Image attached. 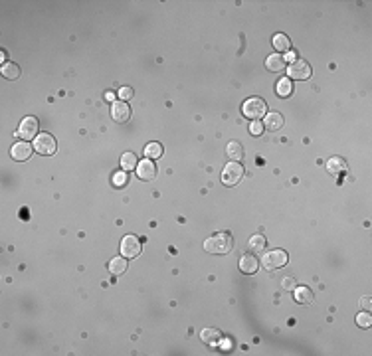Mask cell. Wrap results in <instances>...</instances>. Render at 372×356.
Segmentation results:
<instances>
[{
  "mask_svg": "<svg viewBox=\"0 0 372 356\" xmlns=\"http://www.w3.org/2000/svg\"><path fill=\"white\" fill-rule=\"evenodd\" d=\"M34 151L40 153V155H54L56 153V139L50 135V133H42L34 139Z\"/></svg>",
  "mask_w": 372,
  "mask_h": 356,
  "instance_id": "obj_5",
  "label": "cell"
},
{
  "mask_svg": "<svg viewBox=\"0 0 372 356\" xmlns=\"http://www.w3.org/2000/svg\"><path fill=\"white\" fill-rule=\"evenodd\" d=\"M243 166H242V162H236V160H232V162H228L226 166H224V170H222V182L226 184V186H236L242 178H243Z\"/></svg>",
  "mask_w": 372,
  "mask_h": 356,
  "instance_id": "obj_3",
  "label": "cell"
},
{
  "mask_svg": "<svg viewBox=\"0 0 372 356\" xmlns=\"http://www.w3.org/2000/svg\"><path fill=\"white\" fill-rule=\"evenodd\" d=\"M145 155H147V159H154V160H157V159H161L163 157V146L159 144V142H149L147 146H145Z\"/></svg>",
  "mask_w": 372,
  "mask_h": 356,
  "instance_id": "obj_24",
  "label": "cell"
},
{
  "mask_svg": "<svg viewBox=\"0 0 372 356\" xmlns=\"http://www.w3.org/2000/svg\"><path fill=\"white\" fill-rule=\"evenodd\" d=\"M34 151V144H30L28 141H20V142H14L12 148H10V157L18 162H24L30 159V155H32Z\"/></svg>",
  "mask_w": 372,
  "mask_h": 356,
  "instance_id": "obj_9",
  "label": "cell"
},
{
  "mask_svg": "<svg viewBox=\"0 0 372 356\" xmlns=\"http://www.w3.org/2000/svg\"><path fill=\"white\" fill-rule=\"evenodd\" d=\"M141 253V242L137 240L135 235H125L121 242V255L127 257V259H133V257H139Z\"/></svg>",
  "mask_w": 372,
  "mask_h": 356,
  "instance_id": "obj_8",
  "label": "cell"
},
{
  "mask_svg": "<svg viewBox=\"0 0 372 356\" xmlns=\"http://www.w3.org/2000/svg\"><path fill=\"white\" fill-rule=\"evenodd\" d=\"M200 338H202V342H206L210 346H216V344H220V340H222V333L218 329H212V326H208V329L200 331Z\"/></svg>",
  "mask_w": 372,
  "mask_h": 356,
  "instance_id": "obj_13",
  "label": "cell"
},
{
  "mask_svg": "<svg viewBox=\"0 0 372 356\" xmlns=\"http://www.w3.org/2000/svg\"><path fill=\"white\" fill-rule=\"evenodd\" d=\"M38 129H40V125H38V119L36 117H32V115H28L24 121L20 123V129H18V135H20V139H24V141H32V139H36L38 137Z\"/></svg>",
  "mask_w": 372,
  "mask_h": 356,
  "instance_id": "obj_4",
  "label": "cell"
},
{
  "mask_svg": "<svg viewBox=\"0 0 372 356\" xmlns=\"http://www.w3.org/2000/svg\"><path fill=\"white\" fill-rule=\"evenodd\" d=\"M250 131H252V135H261L263 133V123H260V121H254L252 123V127H250Z\"/></svg>",
  "mask_w": 372,
  "mask_h": 356,
  "instance_id": "obj_30",
  "label": "cell"
},
{
  "mask_svg": "<svg viewBox=\"0 0 372 356\" xmlns=\"http://www.w3.org/2000/svg\"><path fill=\"white\" fill-rule=\"evenodd\" d=\"M137 174L141 180H152L154 176H157V166H154V162L150 159H145V160H139L137 164Z\"/></svg>",
  "mask_w": 372,
  "mask_h": 356,
  "instance_id": "obj_11",
  "label": "cell"
},
{
  "mask_svg": "<svg viewBox=\"0 0 372 356\" xmlns=\"http://www.w3.org/2000/svg\"><path fill=\"white\" fill-rule=\"evenodd\" d=\"M2 75L6 79H18L20 77V68L16 64H2Z\"/></svg>",
  "mask_w": 372,
  "mask_h": 356,
  "instance_id": "obj_25",
  "label": "cell"
},
{
  "mask_svg": "<svg viewBox=\"0 0 372 356\" xmlns=\"http://www.w3.org/2000/svg\"><path fill=\"white\" fill-rule=\"evenodd\" d=\"M133 97V89L131 87H121L119 89V99L121 101H127V99H131Z\"/></svg>",
  "mask_w": 372,
  "mask_h": 356,
  "instance_id": "obj_29",
  "label": "cell"
},
{
  "mask_svg": "<svg viewBox=\"0 0 372 356\" xmlns=\"http://www.w3.org/2000/svg\"><path fill=\"white\" fill-rule=\"evenodd\" d=\"M226 155H228L232 160L240 162V160L243 159V148H242V144H240V142L232 141V142H228V146H226Z\"/></svg>",
  "mask_w": 372,
  "mask_h": 356,
  "instance_id": "obj_20",
  "label": "cell"
},
{
  "mask_svg": "<svg viewBox=\"0 0 372 356\" xmlns=\"http://www.w3.org/2000/svg\"><path fill=\"white\" fill-rule=\"evenodd\" d=\"M242 111H243V115H245L247 119H252V121H260L261 117L267 115V105H265V101L260 99V97H250V99H245Z\"/></svg>",
  "mask_w": 372,
  "mask_h": 356,
  "instance_id": "obj_2",
  "label": "cell"
},
{
  "mask_svg": "<svg viewBox=\"0 0 372 356\" xmlns=\"http://www.w3.org/2000/svg\"><path fill=\"white\" fill-rule=\"evenodd\" d=\"M265 68H267L269 71H281V70H285V57H283L281 53H271V55H267Z\"/></svg>",
  "mask_w": 372,
  "mask_h": 356,
  "instance_id": "obj_15",
  "label": "cell"
},
{
  "mask_svg": "<svg viewBox=\"0 0 372 356\" xmlns=\"http://www.w3.org/2000/svg\"><path fill=\"white\" fill-rule=\"evenodd\" d=\"M137 164H139V160H137V155L135 153H123V157H121V166H123V170H135L137 168Z\"/></svg>",
  "mask_w": 372,
  "mask_h": 356,
  "instance_id": "obj_21",
  "label": "cell"
},
{
  "mask_svg": "<svg viewBox=\"0 0 372 356\" xmlns=\"http://www.w3.org/2000/svg\"><path fill=\"white\" fill-rule=\"evenodd\" d=\"M360 307L364 309V311H370L372 309V299L368 295H364V297H360Z\"/></svg>",
  "mask_w": 372,
  "mask_h": 356,
  "instance_id": "obj_31",
  "label": "cell"
},
{
  "mask_svg": "<svg viewBox=\"0 0 372 356\" xmlns=\"http://www.w3.org/2000/svg\"><path fill=\"white\" fill-rule=\"evenodd\" d=\"M297 287V281L293 279V277H283L281 279V289H285V291H293Z\"/></svg>",
  "mask_w": 372,
  "mask_h": 356,
  "instance_id": "obj_28",
  "label": "cell"
},
{
  "mask_svg": "<svg viewBox=\"0 0 372 356\" xmlns=\"http://www.w3.org/2000/svg\"><path fill=\"white\" fill-rule=\"evenodd\" d=\"M289 73V79H309L311 77V66L305 59H295L289 68H285Z\"/></svg>",
  "mask_w": 372,
  "mask_h": 356,
  "instance_id": "obj_7",
  "label": "cell"
},
{
  "mask_svg": "<svg viewBox=\"0 0 372 356\" xmlns=\"http://www.w3.org/2000/svg\"><path fill=\"white\" fill-rule=\"evenodd\" d=\"M240 269H242V273L254 275V273H258V269H260V261H258L254 255L245 253V255H242V259H240Z\"/></svg>",
  "mask_w": 372,
  "mask_h": 356,
  "instance_id": "obj_12",
  "label": "cell"
},
{
  "mask_svg": "<svg viewBox=\"0 0 372 356\" xmlns=\"http://www.w3.org/2000/svg\"><path fill=\"white\" fill-rule=\"evenodd\" d=\"M281 127H283V117H281V113H267V115H265L263 129H267V131H279Z\"/></svg>",
  "mask_w": 372,
  "mask_h": 356,
  "instance_id": "obj_16",
  "label": "cell"
},
{
  "mask_svg": "<svg viewBox=\"0 0 372 356\" xmlns=\"http://www.w3.org/2000/svg\"><path fill=\"white\" fill-rule=\"evenodd\" d=\"M109 271L113 273V275H123L127 271V257H113L111 261H109Z\"/></svg>",
  "mask_w": 372,
  "mask_h": 356,
  "instance_id": "obj_17",
  "label": "cell"
},
{
  "mask_svg": "<svg viewBox=\"0 0 372 356\" xmlns=\"http://www.w3.org/2000/svg\"><path fill=\"white\" fill-rule=\"evenodd\" d=\"M265 246H267V242H265V237L263 235H252L250 237V249L254 251V253H261V251H265Z\"/></svg>",
  "mask_w": 372,
  "mask_h": 356,
  "instance_id": "obj_23",
  "label": "cell"
},
{
  "mask_svg": "<svg viewBox=\"0 0 372 356\" xmlns=\"http://www.w3.org/2000/svg\"><path fill=\"white\" fill-rule=\"evenodd\" d=\"M111 117L117 123H127L131 117V107L127 101H113L111 105Z\"/></svg>",
  "mask_w": 372,
  "mask_h": 356,
  "instance_id": "obj_10",
  "label": "cell"
},
{
  "mask_svg": "<svg viewBox=\"0 0 372 356\" xmlns=\"http://www.w3.org/2000/svg\"><path fill=\"white\" fill-rule=\"evenodd\" d=\"M293 293H295V301H297L299 305H311V303L315 301L313 291L309 289V287H295Z\"/></svg>",
  "mask_w": 372,
  "mask_h": 356,
  "instance_id": "obj_14",
  "label": "cell"
},
{
  "mask_svg": "<svg viewBox=\"0 0 372 356\" xmlns=\"http://www.w3.org/2000/svg\"><path fill=\"white\" fill-rule=\"evenodd\" d=\"M127 178H129V176H127V172H125V170H119V172H115V174H113V184H115L117 188L125 186V184H127Z\"/></svg>",
  "mask_w": 372,
  "mask_h": 356,
  "instance_id": "obj_26",
  "label": "cell"
},
{
  "mask_svg": "<svg viewBox=\"0 0 372 356\" xmlns=\"http://www.w3.org/2000/svg\"><path fill=\"white\" fill-rule=\"evenodd\" d=\"M273 48H275L277 52H281V55H283V53H289V50H291V40H289L285 34H275V36H273Z\"/></svg>",
  "mask_w": 372,
  "mask_h": 356,
  "instance_id": "obj_18",
  "label": "cell"
},
{
  "mask_svg": "<svg viewBox=\"0 0 372 356\" xmlns=\"http://www.w3.org/2000/svg\"><path fill=\"white\" fill-rule=\"evenodd\" d=\"M263 267L265 269H279V267H283L287 263V253L283 249H273V251H267L261 259Z\"/></svg>",
  "mask_w": 372,
  "mask_h": 356,
  "instance_id": "obj_6",
  "label": "cell"
},
{
  "mask_svg": "<svg viewBox=\"0 0 372 356\" xmlns=\"http://www.w3.org/2000/svg\"><path fill=\"white\" fill-rule=\"evenodd\" d=\"M275 91H277L279 97H289V95L293 93V83H291V79H289V77H281V79L277 81V85H275Z\"/></svg>",
  "mask_w": 372,
  "mask_h": 356,
  "instance_id": "obj_19",
  "label": "cell"
},
{
  "mask_svg": "<svg viewBox=\"0 0 372 356\" xmlns=\"http://www.w3.org/2000/svg\"><path fill=\"white\" fill-rule=\"evenodd\" d=\"M105 99H107V101H113V99H115V95H113V93H111V91H109V93H107V95H105Z\"/></svg>",
  "mask_w": 372,
  "mask_h": 356,
  "instance_id": "obj_32",
  "label": "cell"
},
{
  "mask_svg": "<svg viewBox=\"0 0 372 356\" xmlns=\"http://www.w3.org/2000/svg\"><path fill=\"white\" fill-rule=\"evenodd\" d=\"M327 168H329V172H333V174H340V172H347V162H345L343 159L335 157V159H329Z\"/></svg>",
  "mask_w": 372,
  "mask_h": 356,
  "instance_id": "obj_22",
  "label": "cell"
},
{
  "mask_svg": "<svg viewBox=\"0 0 372 356\" xmlns=\"http://www.w3.org/2000/svg\"><path fill=\"white\" fill-rule=\"evenodd\" d=\"M356 324L362 326V329H368V326L372 324V317H370V313H368V311H366V313H358V317H356Z\"/></svg>",
  "mask_w": 372,
  "mask_h": 356,
  "instance_id": "obj_27",
  "label": "cell"
},
{
  "mask_svg": "<svg viewBox=\"0 0 372 356\" xmlns=\"http://www.w3.org/2000/svg\"><path fill=\"white\" fill-rule=\"evenodd\" d=\"M232 248H234V240H232V235H230L228 231H220V233L208 237V240L204 242V249H206L208 253H218V255H222V253L232 251Z\"/></svg>",
  "mask_w": 372,
  "mask_h": 356,
  "instance_id": "obj_1",
  "label": "cell"
}]
</instances>
